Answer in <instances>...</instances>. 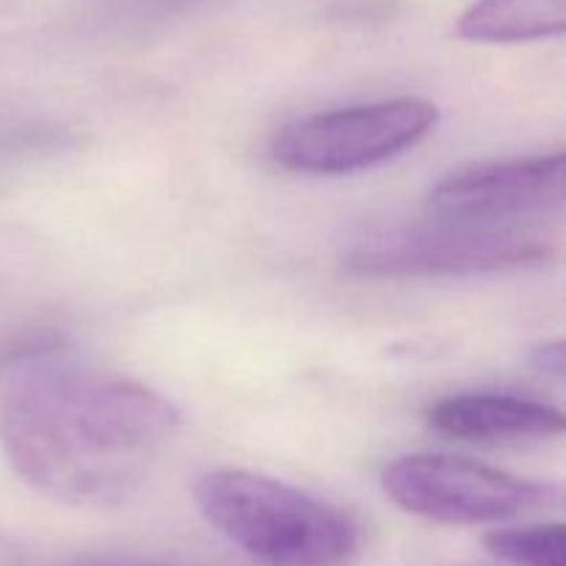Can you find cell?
I'll use <instances>...</instances> for the list:
<instances>
[{
    "mask_svg": "<svg viewBox=\"0 0 566 566\" xmlns=\"http://www.w3.org/2000/svg\"><path fill=\"white\" fill-rule=\"evenodd\" d=\"M182 415L153 387L70 363H31L0 390V448L28 486L66 506H119L175 442Z\"/></svg>",
    "mask_w": 566,
    "mask_h": 566,
    "instance_id": "cell-1",
    "label": "cell"
},
{
    "mask_svg": "<svg viewBox=\"0 0 566 566\" xmlns=\"http://www.w3.org/2000/svg\"><path fill=\"white\" fill-rule=\"evenodd\" d=\"M202 517L260 566H354L359 525L332 503L249 470H210L193 486Z\"/></svg>",
    "mask_w": 566,
    "mask_h": 566,
    "instance_id": "cell-2",
    "label": "cell"
},
{
    "mask_svg": "<svg viewBox=\"0 0 566 566\" xmlns=\"http://www.w3.org/2000/svg\"><path fill=\"white\" fill-rule=\"evenodd\" d=\"M553 254V238L536 224L470 227L426 219L365 232L343 263L365 280H431L531 269Z\"/></svg>",
    "mask_w": 566,
    "mask_h": 566,
    "instance_id": "cell-3",
    "label": "cell"
},
{
    "mask_svg": "<svg viewBox=\"0 0 566 566\" xmlns=\"http://www.w3.org/2000/svg\"><path fill=\"white\" fill-rule=\"evenodd\" d=\"M440 122L420 97L348 105L291 122L271 138V158L298 175H354L418 147Z\"/></svg>",
    "mask_w": 566,
    "mask_h": 566,
    "instance_id": "cell-4",
    "label": "cell"
},
{
    "mask_svg": "<svg viewBox=\"0 0 566 566\" xmlns=\"http://www.w3.org/2000/svg\"><path fill=\"white\" fill-rule=\"evenodd\" d=\"M387 501L415 517L446 525H495L558 501V490L473 459L409 453L385 464Z\"/></svg>",
    "mask_w": 566,
    "mask_h": 566,
    "instance_id": "cell-5",
    "label": "cell"
},
{
    "mask_svg": "<svg viewBox=\"0 0 566 566\" xmlns=\"http://www.w3.org/2000/svg\"><path fill=\"white\" fill-rule=\"evenodd\" d=\"M564 205V155L492 160L459 169L426 197V219L470 227L534 224Z\"/></svg>",
    "mask_w": 566,
    "mask_h": 566,
    "instance_id": "cell-6",
    "label": "cell"
},
{
    "mask_svg": "<svg viewBox=\"0 0 566 566\" xmlns=\"http://www.w3.org/2000/svg\"><path fill=\"white\" fill-rule=\"evenodd\" d=\"M423 418L437 434L481 446L553 440L566 429L562 409L514 392H459L431 403Z\"/></svg>",
    "mask_w": 566,
    "mask_h": 566,
    "instance_id": "cell-7",
    "label": "cell"
},
{
    "mask_svg": "<svg viewBox=\"0 0 566 566\" xmlns=\"http://www.w3.org/2000/svg\"><path fill=\"white\" fill-rule=\"evenodd\" d=\"M566 0H475L457 22V36L468 42L512 44L562 36Z\"/></svg>",
    "mask_w": 566,
    "mask_h": 566,
    "instance_id": "cell-8",
    "label": "cell"
},
{
    "mask_svg": "<svg viewBox=\"0 0 566 566\" xmlns=\"http://www.w3.org/2000/svg\"><path fill=\"white\" fill-rule=\"evenodd\" d=\"M484 547L512 566H564V525L495 528L484 536Z\"/></svg>",
    "mask_w": 566,
    "mask_h": 566,
    "instance_id": "cell-9",
    "label": "cell"
},
{
    "mask_svg": "<svg viewBox=\"0 0 566 566\" xmlns=\"http://www.w3.org/2000/svg\"><path fill=\"white\" fill-rule=\"evenodd\" d=\"M531 363H534L536 370L547 376H564L566 368V348L562 340H553V343H542L539 348H534L531 354Z\"/></svg>",
    "mask_w": 566,
    "mask_h": 566,
    "instance_id": "cell-10",
    "label": "cell"
},
{
    "mask_svg": "<svg viewBox=\"0 0 566 566\" xmlns=\"http://www.w3.org/2000/svg\"><path fill=\"white\" fill-rule=\"evenodd\" d=\"M20 564V551H17L14 542L6 534H0V566H17Z\"/></svg>",
    "mask_w": 566,
    "mask_h": 566,
    "instance_id": "cell-11",
    "label": "cell"
},
{
    "mask_svg": "<svg viewBox=\"0 0 566 566\" xmlns=\"http://www.w3.org/2000/svg\"><path fill=\"white\" fill-rule=\"evenodd\" d=\"M94 566H166V564H94Z\"/></svg>",
    "mask_w": 566,
    "mask_h": 566,
    "instance_id": "cell-12",
    "label": "cell"
}]
</instances>
